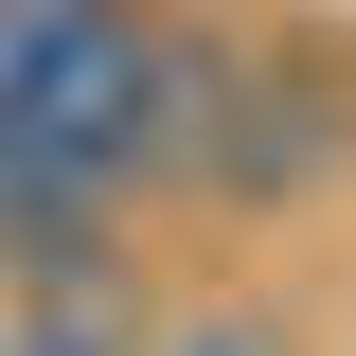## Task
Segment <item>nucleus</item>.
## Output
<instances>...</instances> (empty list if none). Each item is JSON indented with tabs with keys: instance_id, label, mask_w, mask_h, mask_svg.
I'll return each instance as SVG.
<instances>
[{
	"instance_id": "7ed1b4c3",
	"label": "nucleus",
	"mask_w": 356,
	"mask_h": 356,
	"mask_svg": "<svg viewBox=\"0 0 356 356\" xmlns=\"http://www.w3.org/2000/svg\"><path fill=\"white\" fill-rule=\"evenodd\" d=\"M0 356H143V321H125V303H89V285H72L54 321H0Z\"/></svg>"
},
{
	"instance_id": "f257e3e1",
	"label": "nucleus",
	"mask_w": 356,
	"mask_h": 356,
	"mask_svg": "<svg viewBox=\"0 0 356 356\" xmlns=\"http://www.w3.org/2000/svg\"><path fill=\"white\" fill-rule=\"evenodd\" d=\"M196 36L143 0H0V267L89 285L143 178H178Z\"/></svg>"
},
{
	"instance_id": "f03ea898",
	"label": "nucleus",
	"mask_w": 356,
	"mask_h": 356,
	"mask_svg": "<svg viewBox=\"0 0 356 356\" xmlns=\"http://www.w3.org/2000/svg\"><path fill=\"white\" fill-rule=\"evenodd\" d=\"M303 161H339V89L303 54H267V36H196V72H178V178L267 196V178H303Z\"/></svg>"
},
{
	"instance_id": "20e7f679",
	"label": "nucleus",
	"mask_w": 356,
	"mask_h": 356,
	"mask_svg": "<svg viewBox=\"0 0 356 356\" xmlns=\"http://www.w3.org/2000/svg\"><path fill=\"white\" fill-rule=\"evenodd\" d=\"M178 356H285V339H267V321H196Z\"/></svg>"
}]
</instances>
